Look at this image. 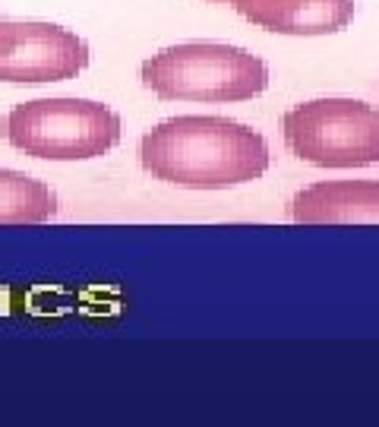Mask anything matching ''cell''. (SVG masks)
<instances>
[{"label":"cell","mask_w":379,"mask_h":427,"mask_svg":"<svg viewBox=\"0 0 379 427\" xmlns=\"http://www.w3.org/2000/svg\"><path fill=\"white\" fill-rule=\"evenodd\" d=\"M57 215V193L38 178L0 168V225H42Z\"/></svg>","instance_id":"8"},{"label":"cell","mask_w":379,"mask_h":427,"mask_svg":"<svg viewBox=\"0 0 379 427\" xmlns=\"http://www.w3.org/2000/svg\"><path fill=\"white\" fill-rule=\"evenodd\" d=\"M212 4H228V0H212Z\"/></svg>","instance_id":"9"},{"label":"cell","mask_w":379,"mask_h":427,"mask_svg":"<svg viewBox=\"0 0 379 427\" xmlns=\"http://www.w3.org/2000/svg\"><path fill=\"white\" fill-rule=\"evenodd\" d=\"M243 19L279 35H332L354 19V0H228Z\"/></svg>","instance_id":"6"},{"label":"cell","mask_w":379,"mask_h":427,"mask_svg":"<svg viewBox=\"0 0 379 427\" xmlns=\"http://www.w3.org/2000/svg\"><path fill=\"white\" fill-rule=\"evenodd\" d=\"M139 79L165 101H247L266 92L269 67L256 54L218 42H187L152 54Z\"/></svg>","instance_id":"2"},{"label":"cell","mask_w":379,"mask_h":427,"mask_svg":"<svg viewBox=\"0 0 379 427\" xmlns=\"http://www.w3.org/2000/svg\"><path fill=\"white\" fill-rule=\"evenodd\" d=\"M284 142L316 168H363L379 161V108L357 98H313L281 120Z\"/></svg>","instance_id":"4"},{"label":"cell","mask_w":379,"mask_h":427,"mask_svg":"<svg viewBox=\"0 0 379 427\" xmlns=\"http://www.w3.org/2000/svg\"><path fill=\"white\" fill-rule=\"evenodd\" d=\"M89 45L54 23L0 19V83H64L89 67Z\"/></svg>","instance_id":"5"},{"label":"cell","mask_w":379,"mask_h":427,"mask_svg":"<svg viewBox=\"0 0 379 427\" xmlns=\"http://www.w3.org/2000/svg\"><path fill=\"white\" fill-rule=\"evenodd\" d=\"M139 161L165 184L225 190L262 178L269 168V146L237 120L187 114L152 127L139 142Z\"/></svg>","instance_id":"1"},{"label":"cell","mask_w":379,"mask_h":427,"mask_svg":"<svg viewBox=\"0 0 379 427\" xmlns=\"http://www.w3.org/2000/svg\"><path fill=\"white\" fill-rule=\"evenodd\" d=\"M13 149L45 161L101 159L120 142V114L89 98H35L16 105L0 124Z\"/></svg>","instance_id":"3"},{"label":"cell","mask_w":379,"mask_h":427,"mask_svg":"<svg viewBox=\"0 0 379 427\" xmlns=\"http://www.w3.org/2000/svg\"><path fill=\"white\" fill-rule=\"evenodd\" d=\"M297 225H370L379 222V181H322L291 200Z\"/></svg>","instance_id":"7"}]
</instances>
